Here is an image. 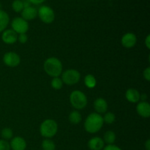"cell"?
<instances>
[{
	"mask_svg": "<svg viewBox=\"0 0 150 150\" xmlns=\"http://www.w3.org/2000/svg\"><path fill=\"white\" fill-rule=\"evenodd\" d=\"M103 119L98 113H92L86 117L84 122V128L89 133H95L100 130L103 125Z\"/></svg>",
	"mask_w": 150,
	"mask_h": 150,
	"instance_id": "cell-1",
	"label": "cell"
},
{
	"mask_svg": "<svg viewBox=\"0 0 150 150\" xmlns=\"http://www.w3.org/2000/svg\"><path fill=\"white\" fill-rule=\"evenodd\" d=\"M44 70L51 77H59L62 73V64L56 57H50L45 61L43 64Z\"/></svg>",
	"mask_w": 150,
	"mask_h": 150,
	"instance_id": "cell-2",
	"label": "cell"
},
{
	"mask_svg": "<svg viewBox=\"0 0 150 150\" xmlns=\"http://www.w3.org/2000/svg\"><path fill=\"white\" fill-rule=\"evenodd\" d=\"M58 131V125L54 120H45L42 122L40 127L41 136L46 139L52 138Z\"/></svg>",
	"mask_w": 150,
	"mask_h": 150,
	"instance_id": "cell-3",
	"label": "cell"
},
{
	"mask_svg": "<svg viewBox=\"0 0 150 150\" xmlns=\"http://www.w3.org/2000/svg\"><path fill=\"white\" fill-rule=\"evenodd\" d=\"M70 101L72 106L77 110L84 108L87 105V98L83 92L79 90H75L71 92Z\"/></svg>",
	"mask_w": 150,
	"mask_h": 150,
	"instance_id": "cell-4",
	"label": "cell"
},
{
	"mask_svg": "<svg viewBox=\"0 0 150 150\" xmlns=\"http://www.w3.org/2000/svg\"><path fill=\"white\" fill-rule=\"evenodd\" d=\"M38 16L43 23L47 24L51 23L55 19V13L53 9L46 5L40 7L38 10Z\"/></svg>",
	"mask_w": 150,
	"mask_h": 150,
	"instance_id": "cell-5",
	"label": "cell"
},
{
	"mask_svg": "<svg viewBox=\"0 0 150 150\" xmlns=\"http://www.w3.org/2000/svg\"><path fill=\"white\" fill-rule=\"evenodd\" d=\"M81 74L78 70L69 69L65 70L62 76V81L67 85H74L79 81Z\"/></svg>",
	"mask_w": 150,
	"mask_h": 150,
	"instance_id": "cell-6",
	"label": "cell"
},
{
	"mask_svg": "<svg viewBox=\"0 0 150 150\" xmlns=\"http://www.w3.org/2000/svg\"><path fill=\"white\" fill-rule=\"evenodd\" d=\"M12 29L17 34H26L29 30V23L21 17L15 18L11 23Z\"/></svg>",
	"mask_w": 150,
	"mask_h": 150,
	"instance_id": "cell-7",
	"label": "cell"
},
{
	"mask_svg": "<svg viewBox=\"0 0 150 150\" xmlns=\"http://www.w3.org/2000/svg\"><path fill=\"white\" fill-rule=\"evenodd\" d=\"M3 62L7 66L10 67H17L21 62V58L18 54L15 52H7L3 57Z\"/></svg>",
	"mask_w": 150,
	"mask_h": 150,
	"instance_id": "cell-8",
	"label": "cell"
},
{
	"mask_svg": "<svg viewBox=\"0 0 150 150\" xmlns=\"http://www.w3.org/2000/svg\"><path fill=\"white\" fill-rule=\"evenodd\" d=\"M122 45L127 48H131L135 46L137 42V38L132 32H127L125 34L121 40Z\"/></svg>",
	"mask_w": 150,
	"mask_h": 150,
	"instance_id": "cell-9",
	"label": "cell"
},
{
	"mask_svg": "<svg viewBox=\"0 0 150 150\" xmlns=\"http://www.w3.org/2000/svg\"><path fill=\"white\" fill-rule=\"evenodd\" d=\"M1 40L6 44H13L18 40V35L13 29H5L2 32Z\"/></svg>",
	"mask_w": 150,
	"mask_h": 150,
	"instance_id": "cell-10",
	"label": "cell"
},
{
	"mask_svg": "<svg viewBox=\"0 0 150 150\" xmlns=\"http://www.w3.org/2000/svg\"><path fill=\"white\" fill-rule=\"evenodd\" d=\"M136 111L143 118H148L150 116V105L146 101L139 103L136 106Z\"/></svg>",
	"mask_w": 150,
	"mask_h": 150,
	"instance_id": "cell-11",
	"label": "cell"
},
{
	"mask_svg": "<svg viewBox=\"0 0 150 150\" xmlns=\"http://www.w3.org/2000/svg\"><path fill=\"white\" fill-rule=\"evenodd\" d=\"M10 146V149L13 150H25L26 148V142L23 138L17 136L12 139Z\"/></svg>",
	"mask_w": 150,
	"mask_h": 150,
	"instance_id": "cell-12",
	"label": "cell"
},
{
	"mask_svg": "<svg viewBox=\"0 0 150 150\" xmlns=\"http://www.w3.org/2000/svg\"><path fill=\"white\" fill-rule=\"evenodd\" d=\"M37 16H38V10L32 6L23 8L21 11V18L26 21L33 20Z\"/></svg>",
	"mask_w": 150,
	"mask_h": 150,
	"instance_id": "cell-13",
	"label": "cell"
},
{
	"mask_svg": "<svg viewBox=\"0 0 150 150\" xmlns=\"http://www.w3.org/2000/svg\"><path fill=\"white\" fill-rule=\"evenodd\" d=\"M94 108L98 114H103L108 110V103L103 98H97L94 102Z\"/></svg>",
	"mask_w": 150,
	"mask_h": 150,
	"instance_id": "cell-14",
	"label": "cell"
},
{
	"mask_svg": "<svg viewBox=\"0 0 150 150\" xmlns=\"http://www.w3.org/2000/svg\"><path fill=\"white\" fill-rule=\"evenodd\" d=\"M103 139L100 137H93L88 142V146L90 150H102L104 148Z\"/></svg>",
	"mask_w": 150,
	"mask_h": 150,
	"instance_id": "cell-15",
	"label": "cell"
},
{
	"mask_svg": "<svg viewBox=\"0 0 150 150\" xmlns=\"http://www.w3.org/2000/svg\"><path fill=\"white\" fill-rule=\"evenodd\" d=\"M140 95L137 89H128L125 92V98L129 102L136 103L140 100Z\"/></svg>",
	"mask_w": 150,
	"mask_h": 150,
	"instance_id": "cell-16",
	"label": "cell"
},
{
	"mask_svg": "<svg viewBox=\"0 0 150 150\" xmlns=\"http://www.w3.org/2000/svg\"><path fill=\"white\" fill-rule=\"evenodd\" d=\"M10 22V17L5 11L0 10V32H4Z\"/></svg>",
	"mask_w": 150,
	"mask_h": 150,
	"instance_id": "cell-17",
	"label": "cell"
},
{
	"mask_svg": "<svg viewBox=\"0 0 150 150\" xmlns=\"http://www.w3.org/2000/svg\"><path fill=\"white\" fill-rule=\"evenodd\" d=\"M69 121L71 124L77 125L81 121V114L78 111H73L69 115Z\"/></svg>",
	"mask_w": 150,
	"mask_h": 150,
	"instance_id": "cell-18",
	"label": "cell"
},
{
	"mask_svg": "<svg viewBox=\"0 0 150 150\" xmlns=\"http://www.w3.org/2000/svg\"><path fill=\"white\" fill-rule=\"evenodd\" d=\"M84 83L88 88L92 89V88H94L96 86V79H95V77L93 75L88 74L87 76H86V77L84 79Z\"/></svg>",
	"mask_w": 150,
	"mask_h": 150,
	"instance_id": "cell-19",
	"label": "cell"
},
{
	"mask_svg": "<svg viewBox=\"0 0 150 150\" xmlns=\"http://www.w3.org/2000/svg\"><path fill=\"white\" fill-rule=\"evenodd\" d=\"M116 141V134L114 132L109 130L107 131L104 134V140L103 142H105L108 144H113Z\"/></svg>",
	"mask_w": 150,
	"mask_h": 150,
	"instance_id": "cell-20",
	"label": "cell"
},
{
	"mask_svg": "<svg viewBox=\"0 0 150 150\" xmlns=\"http://www.w3.org/2000/svg\"><path fill=\"white\" fill-rule=\"evenodd\" d=\"M42 150H55L56 145L52 140L49 139H45L42 142Z\"/></svg>",
	"mask_w": 150,
	"mask_h": 150,
	"instance_id": "cell-21",
	"label": "cell"
},
{
	"mask_svg": "<svg viewBox=\"0 0 150 150\" xmlns=\"http://www.w3.org/2000/svg\"><path fill=\"white\" fill-rule=\"evenodd\" d=\"M12 8L16 13H21L23 9L22 0H14L12 3Z\"/></svg>",
	"mask_w": 150,
	"mask_h": 150,
	"instance_id": "cell-22",
	"label": "cell"
},
{
	"mask_svg": "<svg viewBox=\"0 0 150 150\" xmlns=\"http://www.w3.org/2000/svg\"><path fill=\"white\" fill-rule=\"evenodd\" d=\"M1 137H2V139H4V140H9V139H11L13 136V130H12L10 128H9V127H5V128H4L2 130H1Z\"/></svg>",
	"mask_w": 150,
	"mask_h": 150,
	"instance_id": "cell-23",
	"label": "cell"
},
{
	"mask_svg": "<svg viewBox=\"0 0 150 150\" xmlns=\"http://www.w3.org/2000/svg\"><path fill=\"white\" fill-rule=\"evenodd\" d=\"M63 85V82L62 81L61 79H59V77H55L52 79L51 81V86L54 88V89H57V90H59V89H62Z\"/></svg>",
	"mask_w": 150,
	"mask_h": 150,
	"instance_id": "cell-24",
	"label": "cell"
},
{
	"mask_svg": "<svg viewBox=\"0 0 150 150\" xmlns=\"http://www.w3.org/2000/svg\"><path fill=\"white\" fill-rule=\"evenodd\" d=\"M103 122H104L107 123V124H112L114 121H115V114H113L111 112H108L105 114L103 117Z\"/></svg>",
	"mask_w": 150,
	"mask_h": 150,
	"instance_id": "cell-25",
	"label": "cell"
},
{
	"mask_svg": "<svg viewBox=\"0 0 150 150\" xmlns=\"http://www.w3.org/2000/svg\"><path fill=\"white\" fill-rule=\"evenodd\" d=\"M0 150H10V144L6 140H0Z\"/></svg>",
	"mask_w": 150,
	"mask_h": 150,
	"instance_id": "cell-26",
	"label": "cell"
},
{
	"mask_svg": "<svg viewBox=\"0 0 150 150\" xmlns=\"http://www.w3.org/2000/svg\"><path fill=\"white\" fill-rule=\"evenodd\" d=\"M27 40H28V37L26 34H20L19 36L18 37V40L19 41L20 43L22 44H24L27 42Z\"/></svg>",
	"mask_w": 150,
	"mask_h": 150,
	"instance_id": "cell-27",
	"label": "cell"
},
{
	"mask_svg": "<svg viewBox=\"0 0 150 150\" xmlns=\"http://www.w3.org/2000/svg\"><path fill=\"white\" fill-rule=\"evenodd\" d=\"M143 75H144V78L147 81H150V67H148L147 68L145 69L143 73Z\"/></svg>",
	"mask_w": 150,
	"mask_h": 150,
	"instance_id": "cell-28",
	"label": "cell"
},
{
	"mask_svg": "<svg viewBox=\"0 0 150 150\" xmlns=\"http://www.w3.org/2000/svg\"><path fill=\"white\" fill-rule=\"evenodd\" d=\"M103 150H122L119 146L114 144H108L106 146H104Z\"/></svg>",
	"mask_w": 150,
	"mask_h": 150,
	"instance_id": "cell-29",
	"label": "cell"
},
{
	"mask_svg": "<svg viewBox=\"0 0 150 150\" xmlns=\"http://www.w3.org/2000/svg\"><path fill=\"white\" fill-rule=\"evenodd\" d=\"M45 1H46V0H29L31 4H40L43 3Z\"/></svg>",
	"mask_w": 150,
	"mask_h": 150,
	"instance_id": "cell-30",
	"label": "cell"
},
{
	"mask_svg": "<svg viewBox=\"0 0 150 150\" xmlns=\"http://www.w3.org/2000/svg\"><path fill=\"white\" fill-rule=\"evenodd\" d=\"M145 45H146V48L148 49H150V35H148L147 37L146 38V40H145Z\"/></svg>",
	"mask_w": 150,
	"mask_h": 150,
	"instance_id": "cell-31",
	"label": "cell"
},
{
	"mask_svg": "<svg viewBox=\"0 0 150 150\" xmlns=\"http://www.w3.org/2000/svg\"><path fill=\"white\" fill-rule=\"evenodd\" d=\"M22 2H23V8H26V7H30L31 6V2L29 1V0H23Z\"/></svg>",
	"mask_w": 150,
	"mask_h": 150,
	"instance_id": "cell-32",
	"label": "cell"
},
{
	"mask_svg": "<svg viewBox=\"0 0 150 150\" xmlns=\"http://www.w3.org/2000/svg\"><path fill=\"white\" fill-rule=\"evenodd\" d=\"M147 99V95L146 94H142L140 95V100H142V101H146V100Z\"/></svg>",
	"mask_w": 150,
	"mask_h": 150,
	"instance_id": "cell-33",
	"label": "cell"
},
{
	"mask_svg": "<svg viewBox=\"0 0 150 150\" xmlns=\"http://www.w3.org/2000/svg\"><path fill=\"white\" fill-rule=\"evenodd\" d=\"M145 149L146 150H150V140L149 139H148L147 141L146 142V143H145Z\"/></svg>",
	"mask_w": 150,
	"mask_h": 150,
	"instance_id": "cell-34",
	"label": "cell"
},
{
	"mask_svg": "<svg viewBox=\"0 0 150 150\" xmlns=\"http://www.w3.org/2000/svg\"><path fill=\"white\" fill-rule=\"evenodd\" d=\"M1 3H0V10H1Z\"/></svg>",
	"mask_w": 150,
	"mask_h": 150,
	"instance_id": "cell-35",
	"label": "cell"
}]
</instances>
